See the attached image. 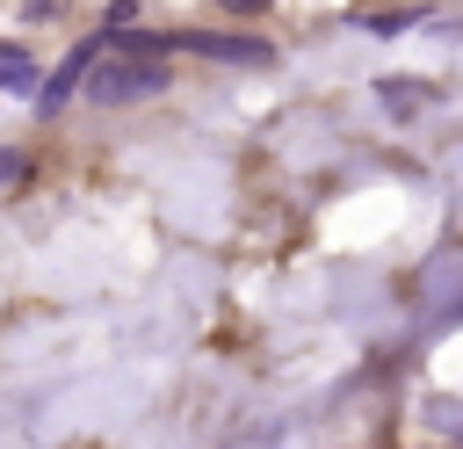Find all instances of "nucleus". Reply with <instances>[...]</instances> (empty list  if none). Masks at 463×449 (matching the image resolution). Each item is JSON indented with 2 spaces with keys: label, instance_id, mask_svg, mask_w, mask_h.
<instances>
[{
  "label": "nucleus",
  "instance_id": "f257e3e1",
  "mask_svg": "<svg viewBox=\"0 0 463 449\" xmlns=\"http://www.w3.org/2000/svg\"><path fill=\"white\" fill-rule=\"evenodd\" d=\"M80 87H87L94 101H145V94H166V65H159V58H130V51H123L116 65H101V58H94Z\"/></svg>",
  "mask_w": 463,
  "mask_h": 449
},
{
  "label": "nucleus",
  "instance_id": "f03ea898",
  "mask_svg": "<svg viewBox=\"0 0 463 449\" xmlns=\"http://www.w3.org/2000/svg\"><path fill=\"white\" fill-rule=\"evenodd\" d=\"M174 43L195 51V58H217V65H268L275 58L260 36H174Z\"/></svg>",
  "mask_w": 463,
  "mask_h": 449
},
{
  "label": "nucleus",
  "instance_id": "7ed1b4c3",
  "mask_svg": "<svg viewBox=\"0 0 463 449\" xmlns=\"http://www.w3.org/2000/svg\"><path fill=\"white\" fill-rule=\"evenodd\" d=\"M94 58H101V43L87 36V43H80V51H72V58H65V65H58L51 80H43V94H36V109H65V101L80 94V80H87V65H94Z\"/></svg>",
  "mask_w": 463,
  "mask_h": 449
},
{
  "label": "nucleus",
  "instance_id": "20e7f679",
  "mask_svg": "<svg viewBox=\"0 0 463 449\" xmlns=\"http://www.w3.org/2000/svg\"><path fill=\"white\" fill-rule=\"evenodd\" d=\"M376 94H383V109H391V116H412L434 87H427V80H412V72H391V80H376Z\"/></svg>",
  "mask_w": 463,
  "mask_h": 449
},
{
  "label": "nucleus",
  "instance_id": "39448f33",
  "mask_svg": "<svg viewBox=\"0 0 463 449\" xmlns=\"http://www.w3.org/2000/svg\"><path fill=\"white\" fill-rule=\"evenodd\" d=\"M0 87H7V94H29V87H36V58H29L22 43H0Z\"/></svg>",
  "mask_w": 463,
  "mask_h": 449
},
{
  "label": "nucleus",
  "instance_id": "423d86ee",
  "mask_svg": "<svg viewBox=\"0 0 463 449\" xmlns=\"http://www.w3.org/2000/svg\"><path fill=\"white\" fill-rule=\"evenodd\" d=\"M14 181H22V152H7V145H0V188H14Z\"/></svg>",
  "mask_w": 463,
  "mask_h": 449
},
{
  "label": "nucleus",
  "instance_id": "0eeeda50",
  "mask_svg": "<svg viewBox=\"0 0 463 449\" xmlns=\"http://www.w3.org/2000/svg\"><path fill=\"white\" fill-rule=\"evenodd\" d=\"M224 7H260V0H224Z\"/></svg>",
  "mask_w": 463,
  "mask_h": 449
}]
</instances>
